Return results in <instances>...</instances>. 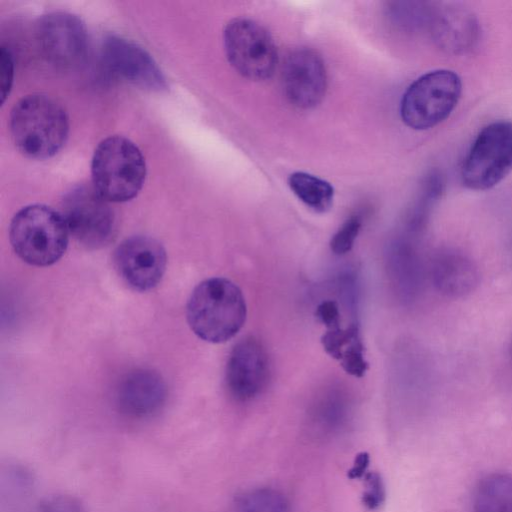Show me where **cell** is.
Masks as SVG:
<instances>
[{
    "mask_svg": "<svg viewBox=\"0 0 512 512\" xmlns=\"http://www.w3.org/2000/svg\"><path fill=\"white\" fill-rule=\"evenodd\" d=\"M281 80L286 98L300 109L317 106L327 88L324 62L316 51L309 48L296 49L287 56Z\"/></svg>",
    "mask_w": 512,
    "mask_h": 512,
    "instance_id": "cell-12",
    "label": "cell"
},
{
    "mask_svg": "<svg viewBox=\"0 0 512 512\" xmlns=\"http://www.w3.org/2000/svg\"><path fill=\"white\" fill-rule=\"evenodd\" d=\"M69 233L89 249L107 244L113 236L115 217L109 202L93 186L72 188L62 202Z\"/></svg>",
    "mask_w": 512,
    "mask_h": 512,
    "instance_id": "cell-8",
    "label": "cell"
},
{
    "mask_svg": "<svg viewBox=\"0 0 512 512\" xmlns=\"http://www.w3.org/2000/svg\"><path fill=\"white\" fill-rule=\"evenodd\" d=\"M473 512H512V475L494 473L482 478L472 497Z\"/></svg>",
    "mask_w": 512,
    "mask_h": 512,
    "instance_id": "cell-18",
    "label": "cell"
},
{
    "mask_svg": "<svg viewBox=\"0 0 512 512\" xmlns=\"http://www.w3.org/2000/svg\"><path fill=\"white\" fill-rule=\"evenodd\" d=\"M233 512H291V507L280 491L260 487L237 495L233 502Z\"/></svg>",
    "mask_w": 512,
    "mask_h": 512,
    "instance_id": "cell-20",
    "label": "cell"
},
{
    "mask_svg": "<svg viewBox=\"0 0 512 512\" xmlns=\"http://www.w3.org/2000/svg\"><path fill=\"white\" fill-rule=\"evenodd\" d=\"M92 186L108 202H126L140 192L146 163L141 150L126 137L113 135L95 148L91 161Z\"/></svg>",
    "mask_w": 512,
    "mask_h": 512,
    "instance_id": "cell-4",
    "label": "cell"
},
{
    "mask_svg": "<svg viewBox=\"0 0 512 512\" xmlns=\"http://www.w3.org/2000/svg\"><path fill=\"white\" fill-rule=\"evenodd\" d=\"M226 57L243 77L261 81L270 78L277 65V50L270 33L258 22L238 17L223 31Z\"/></svg>",
    "mask_w": 512,
    "mask_h": 512,
    "instance_id": "cell-7",
    "label": "cell"
},
{
    "mask_svg": "<svg viewBox=\"0 0 512 512\" xmlns=\"http://www.w3.org/2000/svg\"><path fill=\"white\" fill-rule=\"evenodd\" d=\"M187 321L200 339L224 343L243 327L247 306L241 289L223 277L199 283L192 291L186 309Z\"/></svg>",
    "mask_w": 512,
    "mask_h": 512,
    "instance_id": "cell-2",
    "label": "cell"
},
{
    "mask_svg": "<svg viewBox=\"0 0 512 512\" xmlns=\"http://www.w3.org/2000/svg\"><path fill=\"white\" fill-rule=\"evenodd\" d=\"M462 92L459 75L437 69L417 78L404 92L400 102L402 121L411 129L426 130L447 119Z\"/></svg>",
    "mask_w": 512,
    "mask_h": 512,
    "instance_id": "cell-5",
    "label": "cell"
},
{
    "mask_svg": "<svg viewBox=\"0 0 512 512\" xmlns=\"http://www.w3.org/2000/svg\"><path fill=\"white\" fill-rule=\"evenodd\" d=\"M361 218L357 215L349 217L332 236L330 248L336 255H344L348 253L358 236L361 229Z\"/></svg>",
    "mask_w": 512,
    "mask_h": 512,
    "instance_id": "cell-22",
    "label": "cell"
},
{
    "mask_svg": "<svg viewBox=\"0 0 512 512\" xmlns=\"http://www.w3.org/2000/svg\"><path fill=\"white\" fill-rule=\"evenodd\" d=\"M113 261L123 281L132 289L143 292L160 283L166 270L167 255L156 239L135 235L117 246Z\"/></svg>",
    "mask_w": 512,
    "mask_h": 512,
    "instance_id": "cell-10",
    "label": "cell"
},
{
    "mask_svg": "<svg viewBox=\"0 0 512 512\" xmlns=\"http://www.w3.org/2000/svg\"><path fill=\"white\" fill-rule=\"evenodd\" d=\"M34 487V475L25 465L17 461H7L1 466L2 494L23 497Z\"/></svg>",
    "mask_w": 512,
    "mask_h": 512,
    "instance_id": "cell-21",
    "label": "cell"
},
{
    "mask_svg": "<svg viewBox=\"0 0 512 512\" xmlns=\"http://www.w3.org/2000/svg\"><path fill=\"white\" fill-rule=\"evenodd\" d=\"M9 129L15 147L31 159L56 155L69 134L64 108L45 94H30L17 101L10 112Z\"/></svg>",
    "mask_w": 512,
    "mask_h": 512,
    "instance_id": "cell-1",
    "label": "cell"
},
{
    "mask_svg": "<svg viewBox=\"0 0 512 512\" xmlns=\"http://www.w3.org/2000/svg\"><path fill=\"white\" fill-rule=\"evenodd\" d=\"M325 352L337 360L348 374H357L367 366L364 344L359 326L351 323L346 328L341 325L327 329L321 337Z\"/></svg>",
    "mask_w": 512,
    "mask_h": 512,
    "instance_id": "cell-17",
    "label": "cell"
},
{
    "mask_svg": "<svg viewBox=\"0 0 512 512\" xmlns=\"http://www.w3.org/2000/svg\"><path fill=\"white\" fill-rule=\"evenodd\" d=\"M167 399L163 378L150 369H136L127 373L116 391V404L124 415L146 418L158 413Z\"/></svg>",
    "mask_w": 512,
    "mask_h": 512,
    "instance_id": "cell-15",
    "label": "cell"
},
{
    "mask_svg": "<svg viewBox=\"0 0 512 512\" xmlns=\"http://www.w3.org/2000/svg\"><path fill=\"white\" fill-rule=\"evenodd\" d=\"M36 512H89L85 503L67 493H56L44 498Z\"/></svg>",
    "mask_w": 512,
    "mask_h": 512,
    "instance_id": "cell-23",
    "label": "cell"
},
{
    "mask_svg": "<svg viewBox=\"0 0 512 512\" xmlns=\"http://www.w3.org/2000/svg\"><path fill=\"white\" fill-rule=\"evenodd\" d=\"M288 185L296 197L317 213L328 211L333 203L334 189L327 181L306 172H294Z\"/></svg>",
    "mask_w": 512,
    "mask_h": 512,
    "instance_id": "cell-19",
    "label": "cell"
},
{
    "mask_svg": "<svg viewBox=\"0 0 512 512\" xmlns=\"http://www.w3.org/2000/svg\"><path fill=\"white\" fill-rule=\"evenodd\" d=\"M512 170V122L486 125L476 136L461 167L465 187L484 191L500 183Z\"/></svg>",
    "mask_w": 512,
    "mask_h": 512,
    "instance_id": "cell-6",
    "label": "cell"
},
{
    "mask_svg": "<svg viewBox=\"0 0 512 512\" xmlns=\"http://www.w3.org/2000/svg\"><path fill=\"white\" fill-rule=\"evenodd\" d=\"M428 29L437 47L450 55L469 53L480 38L476 15L458 3L434 6Z\"/></svg>",
    "mask_w": 512,
    "mask_h": 512,
    "instance_id": "cell-14",
    "label": "cell"
},
{
    "mask_svg": "<svg viewBox=\"0 0 512 512\" xmlns=\"http://www.w3.org/2000/svg\"><path fill=\"white\" fill-rule=\"evenodd\" d=\"M37 41L43 56L59 68H72L85 57L88 37L84 22L76 15L54 11L37 23Z\"/></svg>",
    "mask_w": 512,
    "mask_h": 512,
    "instance_id": "cell-9",
    "label": "cell"
},
{
    "mask_svg": "<svg viewBox=\"0 0 512 512\" xmlns=\"http://www.w3.org/2000/svg\"><path fill=\"white\" fill-rule=\"evenodd\" d=\"M385 485L378 472H367L364 476L362 504L370 511L377 510L385 500Z\"/></svg>",
    "mask_w": 512,
    "mask_h": 512,
    "instance_id": "cell-24",
    "label": "cell"
},
{
    "mask_svg": "<svg viewBox=\"0 0 512 512\" xmlns=\"http://www.w3.org/2000/svg\"><path fill=\"white\" fill-rule=\"evenodd\" d=\"M270 380V362L261 341L254 336L240 340L231 350L225 370L229 394L239 402L260 396Z\"/></svg>",
    "mask_w": 512,
    "mask_h": 512,
    "instance_id": "cell-11",
    "label": "cell"
},
{
    "mask_svg": "<svg viewBox=\"0 0 512 512\" xmlns=\"http://www.w3.org/2000/svg\"><path fill=\"white\" fill-rule=\"evenodd\" d=\"M14 77V61L12 54L6 47L1 46L0 49V89H1V103L9 95Z\"/></svg>",
    "mask_w": 512,
    "mask_h": 512,
    "instance_id": "cell-25",
    "label": "cell"
},
{
    "mask_svg": "<svg viewBox=\"0 0 512 512\" xmlns=\"http://www.w3.org/2000/svg\"><path fill=\"white\" fill-rule=\"evenodd\" d=\"M102 56L107 67L124 80L149 91H162L166 79L152 56L138 44L117 35L103 43Z\"/></svg>",
    "mask_w": 512,
    "mask_h": 512,
    "instance_id": "cell-13",
    "label": "cell"
},
{
    "mask_svg": "<svg viewBox=\"0 0 512 512\" xmlns=\"http://www.w3.org/2000/svg\"><path fill=\"white\" fill-rule=\"evenodd\" d=\"M430 278L439 293L459 298L475 290L480 274L468 255L455 248H442L431 259Z\"/></svg>",
    "mask_w": 512,
    "mask_h": 512,
    "instance_id": "cell-16",
    "label": "cell"
},
{
    "mask_svg": "<svg viewBox=\"0 0 512 512\" xmlns=\"http://www.w3.org/2000/svg\"><path fill=\"white\" fill-rule=\"evenodd\" d=\"M510 351H511V356H512V339H511V344H510Z\"/></svg>",
    "mask_w": 512,
    "mask_h": 512,
    "instance_id": "cell-28",
    "label": "cell"
},
{
    "mask_svg": "<svg viewBox=\"0 0 512 512\" xmlns=\"http://www.w3.org/2000/svg\"><path fill=\"white\" fill-rule=\"evenodd\" d=\"M316 317L327 329L340 326L341 317L339 307L336 301L325 300L322 301L316 308Z\"/></svg>",
    "mask_w": 512,
    "mask_h": 512,
    "instance_id": "cell-26",
    "label": "cell"
},
{
    "mask_svg": "<svg viewBox=\"0 0 512 512\" xmlns=\"http://www.w3.org/2000/svg\"><path fill=\"white\" fill-rule=\"evenodd\" d=\"M370 462L369 454L366 452L359 453L354 460V463L348 471L350 479H358L367 474V468Z\"/></svg>",
    "mask_w": 512,
    "mask_h": 512,
    "instance_id": "cell-27",
    "label": "cell"
},
{
    "mask_svg": "<svg viewBox=\"0 0 512 512\" xmlns=\"http://www.w3.org/2000/svg\"><path fill=\"white\" fill-rule=\"evenodd\" d=\"M10 243L24 262L38 267L56 263L68 246L69 230L62 213L43 204L20 209L9 228Z\"/></svg>",
    "mask_w": 512,
    "mask_h": 512,
    "instance_id": "cell-3",
    "label": "cell"
}]
</instances>
